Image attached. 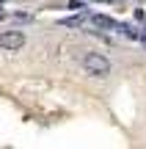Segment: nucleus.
<instances>
[{
    "instance_id": "1",
    "label": "nucleus",
    "mask_w": 146,
    "mask_h": 149,
    "mask_svg": "<svg viewBox=\"0 0 146 149\" xmlns=\"http://www.w3.org/2000/svg\"><path fill=\"white\" fill-rule=\"evenodd\" d=\"M83 69L91 77H108L110 74V61L102 53H86L83 55Z\"/></svg>"
},
{
    "instance_id": "2",
    "label": "nucleus",
    "mask_w": 146,
    "mask_h": 149,
    "mask_svg": "<svg viewBox=\"0 0 146 149\" xmlns=\"http://www.w3.org/2000/svg\"><path fill=\"white\" fill-rule=\"evenodd\" d=\"M22 44H25V33L17 31V28L0 33V47H3L6 53H17V50H22Z\"/></svg>"
}]
</instances>
